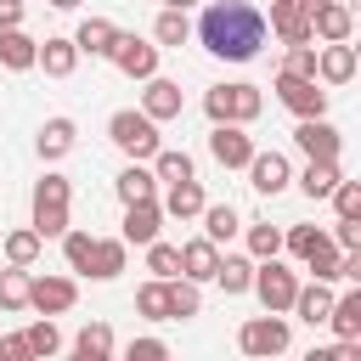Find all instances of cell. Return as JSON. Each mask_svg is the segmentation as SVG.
<instances>
[{
    "label": "cell",
    "mask_w": 361,
    "mask_h": 361,
    "mask_svg": "<svg viewBox=\"0 0 361 361\" xmlns=\"http://www.w3.org/2000/svg\"><path fill=\"white\" fill-rule=\"evenodd\" d=\"M197 39L220 62H254L265 45V11L254 0H209L197 17Z\"/></svg>",
    "instance_id": "1"
},
{
    "label": "cell",
    "mask_w": 361,
    "mask_h": 361,
    "mask_svg": "<svg viewBox=\"0 0 361 361\" xmlns=\"http://www.w3.org/2000/svg\"><path fill=\"white\" fill-rule=\"evenodd\" d=\"M107 141H113L124 158H135V164H147V158L164 147L158 118H147V113H135V107H118V113L107 118Z\"/></svg>",
    "instance_id": "2"
},
{
    "label": "cell",
    "mask_w": 361,
    "mask_h": 361,
    "mask_svg": "<svg viewBox=\"0 0 361 361\" xmlns=\"http://www.w3.org/2000/svg\"><path fill=\"white\" fill-rule=\"evenodd\" d=\"M259 107H265V96H259V85H214L209 96H203V113L214 118V124H254L259 118Z\"/></svg>",
    "instance_id": "3"
},
{
    "label": "cell",
    "mask_w": 361,
    "mask_h": 361,
    "mask_svg": "<svg viewBox=\"0 0 361 361\" xmlns=\"http://www.w3.org/2000/svg\"><path fill=\"white\" fill-rule=\"evenodd\" d=\"M34 231L62 237L68 231V175H39L34 186Z\"/></svg>",
    "instance_id": "4"
},
{
    "label": "cell",
    "mask_w": 361,
    "mask_h": 361,
    "mask_svg": "<svg viewBox=\"0 0 361 361\" xmlns=\"http://www.w3.org/2000/svg\"><path fill=\"white\" fill-rule=\"evenodd\" d=\"M248 288L259 293V305H265V310H276V316H282V310L293 305V288H299V276H293V271H288V265L271 254V259H254V282H248Z\"/></svg>",
    "instance_id": "5"
},
{
    "label": "cell",
    "mask_w": 361,
    "mask_h": 361,
    "mask_svg": "<svg viewBox=\"0 0 361 361\" xmlns=\"http://www.w3.org/2000/svg\"><path fill=\"white\" fill-rule=\"evenodd\" d=\"M276 96H282V107L293 113V118H316V113H327V90H322V79H305V73H276Z\"/></svg>",
    "instance_id": "6"
},
{
    "label": "cell",
    "mask_w": 361,
    "mask_h": 361,
    "mask_svg": "<svg viewBox=\"0 0 361 361\" xmlns=\"http://www.w3.org/2000/svg\"><path fill=\"white\" fill-rule=\"evenodd\" d=\"M237 344H243V355H282V350H288V322H282L276 310H265V316L243 322Z\"/></svg>",
    "instance_id": "7"
},
{
    "label": "cell",
    "mask_w": 361,
    "mask_h": 361,
    "mask_svg": "<svg viewBox=\"0 0 361 361\" xmlns=\"http://www.w3.org/2000/svg\"><path fill=\"white\" fill-rule=\"evenodd\" d=\"M209 158H214L220 169H243V164L254 158V135H248L243 124H214V130H209Z\"/></svg>",
    "instance_id": "8"
},
{
    "label": "cell",
    "mask_w": 361,
    "mask_h": 361,
    "mask_svg": "<svg viewBox=\"0 0 361 361\" xmlns=\"http://www.w3.org/2000/svg\"><path fill=\"white\" fill-rule=\"evenodd\" d=\"M73 299H79L73 276H28V310L62 316V310H73Z\"/></svg>",
    "instance_id": "9"
},
{
    "label": "cell",
    "mask_w": 361,
    "mask_h": 361,
    "mask_svg": "<svg viewBox=\"0 0 361 361\" xmlns=\"http://www.w3.org/2000/svg\"><path fill=\"white\" fill-rule=\"evenodd\" d=\"M107 56H113V68L130 73V79H152V73H158V45H147V39H135V34H118Z\"/></svg>",
    "instance_id": "10"
},
{
    "label": "cell",
    "mask_w": 361,
    "mask_h": 361,
    "mask_svg": "<svg viewBox=\"0 0 361 361\" xmlns=\"http://www.w3.org/2000/svg\"><path fill=\"white\" fill-rule=\"evenodd\" d=\"M158 226H164V203L158 197H135V203H124V243H135V248H147L152 237H158Z\"/></svg>",
    "instance_id": "11"
},
{
    "label": "cell",
    "mask_w": 361,
    "mask_h": 361,
    "mask_svg": "<svg viewBox=\"0 0 361 361\" xmlns=\"http://www.w3.org/2000/svg\"><path fill=\"white\" fill-rule=\"evenodd\" d=\"M243 169H248V186H254V192H265V197H276V192L293 180L288 158H282V152H259V147H254V158H248Z\"/></svg>",
    "instance_id": "12"
},
{
    "label": "cell",
    "mask_w": 361,
    "mask_h": 361,
    "mask_svg": "<svg viewBox=\"0 0 361 361\" xmlns=\"http://www.w3.org/2000/svg\"><path fill=\"white\" fill-rule=\"evenodd\" d=\"M316 79L322 85H350L355 79V45L350 39H327L316 51Z\"/></svg>",
    "instance_id": "13"
},
{
    "label": "cell",
    "mask_w": 361,
    "mask_h": 361,
    "mask_svg": "<svg viewBox=\"0 0 361 361\" xmlns=\"http://www.w3.org/2000/svg\"><path fill=\"white\" fill-rule=\"evenodd\" d=\"M293 141H299V152H305V158H338V147H344V135H338L322 113H316V118H299Z\"/></svg>",
    "instance_id": "14"
},
{
    "label": "cell",
    "mask_w": 361,
    "mask_h": 361,
    "mask_svg": "<svg viewBox=\"0 0 361 361\" xmlns=\"http://www.w3.org/2000/svg\"><path fill=\"white\" fill-rule=\"evenodd\" d=\"M271 34H282L288 45H305V39H316L310 34V11H305V0H271V23H265Z\"/></svg>",
    "instance_id": "15"
},
{
    "label": "cell",
    "mask_w": 361,
    "mask_h": 361,
    "mask_svg": "<svg viewBox=\"0 0 361 361\" xmlns=\"http://www.w3.org/2000/svg\"><path fill=\"white\" fill-rule=\"evenodd\" d=\"M180 107H186L180 85H175V79H158V73H152V79H147V90H141V113L164 124V118H180Z\"/></svg>",
    "instance_id": "16"
},
{
    "label": "cell",
    "mask_w": 361,
    "mask_h": 361,
    "mask_svg": "<svg viewBox=\"0 0 361 361\" xmlns=\"http://www.w3.org/2000/svg\"><path fill=\"white\" fill-rule=\"evenodd\" d=\"M214 265H220V243H209V237H192L186 248H180V276L186 282H214Z\"/></svg>",
    "instance_id": "17"
},
{
    "label": "cell",
    "mask_w": 361,
    "mask_h": 361,
    "mask_svg": "<svg viewBox=\"0 0 361 361\" xmlns=\"http://www.w3.org/2000/svg\"><path fill=\"white\" fill-rule=\"evenodd\" d=\"M350 28H355V17H350L344 0H316L310 6V34L316 39H350Z\"/></svg>",
    "instance_id": "18"
},
{
    "label": "cell",
    "mask_w": 361,
    "mask_h": 361,
    "mask_svg": "<svg viewBox=\"0 0 361 361\" xmlns=\"http://www.w3.org/2000/svg\"><path fill=\"white\" fill-rule=\"evenodd\" d=\"M34 68H45L51 79H68V73L79 68V45H73V39H62V34H51V39L39 45V56H34Z\"/></svg>",
    "instance_id": "19"
},
{
    "label": "cell",
    "mask_w": 361,
    "mask_h": 361,
    "mask_svg": "<svg viewBox=\"0 0 361 361\" xmlns=\"http://www.w3.org/2000/svg\"><path fill=\"white\" fill-rule=\"evenodd\" d=\"M288 310H293L299 322H310V327H316V322H327V310H333V288L316 276L310 288H293V305H288Z\"/></svg>",
    "instance_id": "20"
},
{
    "label": "cell",
    "mask_w": 361,
    "mask_h": 361,
    "mask_svg": "<svg viewBox=\"0 0 361 361\" xmlns=\"http://www.w3.org/2000/svg\"><path fill=\"white\" fill-rule=\"evenodd\" d=\"M73 141H79L73 118H45V124H39V135H34L39 158H68V152H73Z\"/></svg>",
    "instance_id": "21"
},
{
    "label": "cell",
    "mask_w": 361,
    "mask_h": 361,
    "mask_svg": "<svg viewBox=\"0 0 361 361\" xmlns=\"http://www.w3.org/2000/svg\"><path fill=\"white\" fill-rule=\"evenodd\" d=\"M124 237H96V248H90V271L85 276H96V282H113L118 271H124Z\"/></svg>",
    "instance_id": "22"
},
{
    "label": "cell",
    "mask_w": 361,
    "mask_h": 361,
    "mask_svg": "<svg viewBox=\"0 0 361 361\" xmlns=\"http://www.w3.org/2000/svg\"><path fill=\"white\" fill-rule=\"evenodd\" d=\"M34 56H39V39H28L23 28H0V68L23 73V68H34Z\"/></svg>",
    "instance_id": "23"
},
{
    "label": "cell",
    "mask_w": 361,
    "mask_h": 361,
    "mask_svg": "<svg viewBox=\"0 0 361 361\" xmlns=\"http://www.w3.org/2000/svg\"><path fill=\"white\" fill-rule=\"evenodd\" d=\"M113 39H118V28H113L107 17H85V23H79V34H73L79 56H107V51H113Z\"/></svg>",
    "instance_id": "24"
},
{
    "label": "cell",
    "mask_w": 361,
    "mask_h": 361,
    "mask_svg": "<svg viewBox=\"0 0 361 361\" xmlns=\"http://www.w3.org/2000/svg\"><path fill=\"white\" fill-rule=\"evenodd\" d=\"M338 180H344V175H338V158H310V164H305V175H299V192L316 203V197H327Z\"/></svg>",
    "instance_id": "25"
},
{
    "label": "cell",
    "mask_w": 361,
    "mask_h": 361,
    "mask_svg": "<svg viewBox=\"0 0 361 361\" xmlns=\"http://www.w3.org/2000/svg\"><path fill=\"white\" fill-rule=\"evenodd\" d=\"M209 197H203V186H197V175L192 180H175L169 192H164V214H175V220H197V209H203Z\"/></svg>",
    "instance_id": "26"
},
{
    "label": "cell",
    "mask_w": 361,
    "mask_h": 361,
    "mask_svg": "<svg viewBox=\"0 0 361 361\" xmlns=\"http://www.w3.org/2000/svg\"><path fill=\"white\" fill-rule=\"evenodd\" d=\"M197 220H203V237H209V243H231V237L243 231V220H237L231 203H203Z\"/></svg>",
    "instance_id": "27"
},
{
    "label": "cell",
    "mask_w": 361,
    "mask_h": 361,
    "mask_svg": "<svg viewBox=\"0 0 361 361\" xmlns=\"http://www.w3.org/2000/svg\"><path fill=\"white\" fill-rule=\"evenodd\" d=\"M73 355H79V361H107V355H113V327H107V322H85L79 338H73Z\"/></svg>",
    "instance_id": "28"
},
{
    "label": "cell",
    "mask_w": 361,
    "mask_h": 361,
    "mask_svg": "<svg viewBox=\"0 0 361 361\" xmlns=\"http://www.w3.org/2000/svg\"><path fill=\"white\" fill-rule=\"evenodd\" d=\"M214 282H220L226 293H248V282H254V259H248V254H220Z\"/></svg>",
    "instance_id": "29"
},
{
    "label": "cell",
    "mask_w": 361,
    "mask_h": 361,
    "mask_svg": "<svg viewBox=\"0 0 361 361\" xmlns=\"http://www.w3.org/2000/svg\"><path fill=\"white\" fill-rule=\"evenodd\" d=\"M327 322H333V333H338V338H361V288H350L344 299H333Z\"/></svg>",
    "instance_id": "30"
},
{
    "label": "cell",
    "mask_w": 361,
    "mask_h": 361,
    "mask_svg": "<svg viewBox=\"0 0 361 361\" xmlns=\"http://www.w3.org/2000/svg\"><path fill=\"white\" fill-rule=\"evenodd\" d=\"M192 175H197V169H192L186 152H175V147H158V152H152V180L175 186V180H192Z\"/></svg>",
    "instance_id": "31"
},
{
    "label": "cell",
    "mask_w": 361,
    "mask_h": 361,
    "mask_svg": "<svg viewBox=\"0 0 361 361\" xmlns=\"http://www.w3.org/2000/svg\"><path fill=\"white\" fill-rule=\"evenodd\" d=\"M113 192H118V203H135V197H158V180H152L147 164H130V169L113 180Z\"/></svg>",
    "instance_id": "32"
},
{
    "label": "cell",
    "mask_w": 361,
    "mask_h": 361,
    "mask_svg": "<svg viewBox=\"0 0 361 361\" xmlns=\"http://www.w3.org/2000/svg\"><path fill=\"white\" fill-rule=\"evenodd\" d=\"M135 310H141L147 322H169V282H164V276L141 282V293H135Z\"/></svg>",
    "instance_id": "33"
},
{
    "label": "cell",
    "mask_w": 361,
    "mask_h": 361,
    "mask_svg": "<svg viewBox=\"0 0 361 361\" xmlns=\"http://www.w3.org/2000/svg\"><path fill=\"white\" fill-rule=\"evenodd\" d=\"M152 39H158V45H186V39H192V23H186V11L164 6V11H158V23H152Z\"/></svg>",
    "instance_id": "34"
},
{
    "label": "cell",
    "mask_w": 361,
    "mask_h": 361,
    "mask_svg": "<svg viewBox=\"0 0 361 361\" xmlns=\"http://www.w3.org/2000/svg\"><path fill=\"white\" fill-rule=\"evenodd\" d=\"M338 254H344V248H338V243L322 231V237H316V248L305 254V271H316L322 282H333V276H338Z\"/></svg>",
    "instance_id": "35"
},
{
    "label": "cell",
    "mask_w": 361,
    "mask_h": 361,
    "mask_svg": "<svg viewBox=\"0 0 361 361\" xmlns=\"http://www.w3.org/2000/svg\"><path fill=\"white\" fill-rule=\"evenodd\" d=\"M0 310H28V265L0 271Z\"/></svg>",
    "instance_id": "36"
},
{
    "label": "cell",
    "mask_w": 361,
    "mask_h": 361,
    "mask_svg": "<svg viewBox=\"0 0 361 361\" xmlns=\"http://www.w3.org/2000/svg\"><path fill=\"white\" fill-rule=\"evenodd\" d=\"M39 243H45V237H39L34 226L11 231V237H6V265H34V259H39Z\"/></svg>",
    "instance_id": "37"
},
{
    "label": "cell",
    "mask_w": 361,
    "mask_h": 361,
    "mask_svg": "<svg viewBox=\"0 0 361 361\" xmlns=\"http://www.w3.org/2000/svg\"><path fill=\"white\" fill-rule=\"evenodd\" d=\"M203 310V293H197V282H186V276H169V322L175 316H197Z\"/></svg>",
    "instance_id": "38"
},
{
    "label": "cell",
    "mask_w": 361,
    "mask_h": 361,
    "mask_svg": "<svg viewBox=\"0 0 361 361\" xmlns=\"http://www.w3.org/2000/svg\"><path fill=\"white\" fill-rule=\"evenodd\" d=\"M147 271H152V276H164V282H169V276H180V248L152 237V243H147Z\"/></svg>",
    "instance_id": "39"
},
{
    "label": "cell",
    "mask_w": 361,
    "mask_h": 361,
    "mask_svg": "<svg viewBox=\"0 0 361 361\" xmlns=\"http://www.w3.org/2000/svg\"><path fill=\"white\" fill-rule=\"evenodd\" d=\"M271 254H282V231H276L271 220L248 226V259H271Z\"/></svg>",
    "instance_id": "40"
},
{
    "label": "cell",
    "mask_w": 361,
    "mask_h": 361,
    "mask_svg": "<svg viewBox=\"0 0 361 361\" xmlns=\"http://www.w3.org/2000/svg\"><path fill=\"white\" fill-rule=\"evenodd\" d=\"M90 248H96V237L90 231H62V254H68V265L85 276L90 271Z\"/></svg>",
    "instance_id": "41"
},
{
    "label": "cell",
    "mask_w": 361,
    "mask_h": 361,
    "mask_svg": "<svg viewBox=\"0 0 361 361\" xmlns=\"http://www.w3.org/2000/svg\"><path fill=\"white\" fill-rule=\"evenodd\" d=\"M327 197H333L338 220H361V186H355V180H338V186H333Z\"/></svg>",
    "instance_id": "42"
},
{
    "label": "cell",
    "mask_w": 361,
    "mask_h": 361,
    "mask_svg": "<svg viewBox=\"0 0 361 361\" xmlns=\"http://www.w3.org/2000/svg\"><path fill=\"white\" fill-rule=\"evenodd\" d=\"M23 338H28V355H51V350H62V333H56L51 322H34V327H23Z\"/></svg>",
    "instance_id": "43"
},
{
    "label": "cell",
    "mask_w": 361,
    "mask_h": 361,
    "mask_svg": "<svg viewBox=\"0 0 361 361\" xmlns=\"http://www.w3.org/2000/svg\"><path fill=\"white\" fill-rule=\"evenodd\" d=\"M288 73H305V79H316V45L305 39V45H288V62H282Z\"/></svg>",
    "instance_id": "44"
},
{
    "label": "cell",
    "mask_w": 361,
    "mask_h": 361,
    "mask_svg": "<svg viewBox=\"0 0 361 361\" xmlns=\"http://www.w3.org/2000/svg\"><path fill=\"white\" fill-rule=\"evenodd\" d=\"M164 355H169L164 338H135V344H130V361H164Z\"/></svg>",
    "instance_id": "45"
},
{
    "label": "cell",
    "mask_w": 361,
    "mask_h": 361,
    "mask_svg": "<svg viewBox=\"0 0 361 361\" xmlns=\"http://www.w3.org/2000/svg\"><path fill=\"white\" fill-rule=\"evenodd\" d=\"M333 243H338V248H361V220H338Z\"/></svg>",
    "instance_id": "46"
},
{
    "label": "cell",
    "mask_w": 361,
    "mask_h": 361,
    "mask_svg": "<svg viewBox=\"0 0 361 361\" xmlns=\"http://www.w3.org/2000/svg\"><path fill=\"white\" fill-rule=\"evenodd\" d=\"M0 28H23V0H0Z\"/></svg>",
    "instance_id": "47"
},
{
    "label": "cell",
    "mask_w": 361,
    "mask_h": 361,
    "mask_svg": "<svg viewBox=\"0 0 361 361\" xmlns=\"http://www.w3.org/2000/svg\"><path fill=\"white\" fill-rule=\"evenodd\" d=\"M0 344H6V355H28V338H23V333H11V338H0Z\"/></svg>",
    "instance_id": "48"
},
{
    "label": "cell",
    "mask_w": 361,
    "mask_h": 361,
    "mask_svg": "<svg viewBox=\"0 0 361 361\" xmlns=\"http://www.w3.org/2000/svg\"><path fill=\"white\" fill-rule=\"evenodd\" d=\"M51 6H56V11H73V6H79V0H51Z\"/></svg>",
    "instance_id": "49"
},
{
    "label": "cell",
    "mask_w": 361,
    "mask_h": 361,
    "mask_svg": "<svg viewBox=\"0 0 361 361\" xmlns=\"http://www.w3.org/2000/svg\"><path fill=\"white\" fill-rule=\"evenodd\" d=\"M164 6H175V11H186V6H192V0H164Z\"/></svg>",
    "instance_id": "50"
},
{
    "label": "cell",
    "mask_w": 361,
    "mask_h": 361,
    "mask_svg": "<svg viewBox=\"0 0 361 361\" xmlns=\"http://www.w3.org/2000/svg\"><path fill=\"white\" fill-rule=\"evenodd\" d=\"M0 355H6V344H0Z\"/></svg>",
    "instance_id": "51"
}]
</instances>
